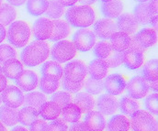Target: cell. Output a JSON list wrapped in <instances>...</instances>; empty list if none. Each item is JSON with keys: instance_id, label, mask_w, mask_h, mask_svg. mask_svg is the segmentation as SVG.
<instances>
[{"instance_id": "7dc6e473", "label": "cell", "mask_w": 158, "mask_h": 131, "mask_svg": "<svg viewBox=\"0 0 158 131\" xmlns=\"http://www.w3.org/2000/svg\"><path fill=\"white\" fill-rule=\"evenodd\" d=\"M47 129H48V124L42 119L35 120L30 126V131H47Z\"/></svg>"}, {"instance_id": "60d3db41", "label": "cell", "mask_w": 158, "mask_h": 131, "mask_svg": "<svg viewBox=\"0 0 158 131\" xmlns=\"http://www.w3.org/2000/svg\"><path fill=\"white\" fill-rule=\"evenodd\" d=\"M71 100L72 98H71L70 93L65 91L54 93L51 97V101L55 103L57 105H59L61 109L66 106L67 105H69L71 103Z\"/></svg>"}, {"instance_id": "5b68a950", "label": "cell", "mask_w": 158, "mask_h": 131, "mask_svg": "<svg viewBox=\"0 0 158 131\" xmlns=\"http://www.w3.org/2000/svg\"><path fill=\"white\" fill-rule=\"evenodd\" d=\"M51 54L54 62L64 63L72 60L76 56L77 50L73 42L69 41H60L52 46Z\"/></svg>"}, {"instance_id": "6125c7cd", "label": "cell", "mask_w": 158, "mask_h": 131, "mask_svg": "<svg viewBox=\"0 0 158 131\" xmlns=\"http://www.w3.org/2000/svg\"><path fill=\"white\" fill-rule=\"evenodd\" d=\"M137 2H140V3H146L147 1H150V0H135Z\"/></svg>"}, {"instance_id": "7c38bea8", "label": "cell", "mask_w": 158, "mask_h": 131, "mask_svg": "<svg viewBox=\"0 0 158 131\" xmlns=\"http://www.w3.org/2000/svg\"><path fill=\"white\" fill-rule=\"evenodd\" d=\"M83 124L88 131H103L106 127V119L100 112L90 111L85 116Z\"/></svg>"}, {"instance_id": "d4e9b609", "label": "cell", "mask_w": 158, "mask_h": 131, "mask_svg": "<svg viewBox=\"0 0 158 131\" xmlns=\"http://www.w3.org/2000/svg\"><path fill=\"white\" fill-rule=\"evenodd\" d=\"M0 122L7 127L17 125L19 123V112L16 108L6 105L0 106Z\"/></svg>"}, {"instance_id": "816d5d0a", "label": "cell", "mask_w": 158, "mask_h": 131, "mask_svg": "<svg viewBox=\"0 0 158 131\" xmlns=\"http://www.w3.org/2000/svg\"><path fill=\"white\" fill-rule=\"evenodd\" d=\"M6 86H7L6 77L2 73V74H0V93H2Z\"/></svg>"}, {"instance_id": "ba28073f", "label": "cell", "mask_w": 158, "mask_h": 131, "mask_svg": "<svg viewBox=\"0 0 158 131\" xmlns=\"http://www.w3.org/2000/svg\"><path fill=\"white\" fill-rule=\"evenodd\" d=\"M127 93L132 99H142L145 97L149 92V85L147 81L143 76L132 77L128 85H126Z\"/></svg>"}, {"instance_id": "f907efd6", "label": "cell", "mask_w": 158, "mask_h": 131, "mask_svg": "<svg viewBox=\"0 0 158 131\" xmlns=\"http://www.w3.org/2000/svg\"><path fill=\"white\" fill-rule=\"evenodd\" d=\"M148 4H149V7H150L151 11H152L153 15L157 16V0H151V2L148 3Z\"/></svg>"}, {"instance_id": "94428289", "label": "cell", "mask_w": 158, "mask_h": 131, "mask_svg": "<svg viewBox=\"0 0 158 131\" xmlns=\"http://www.w3.org/2000/svg\"><path fill=\"white\" fill-rule=\"evenodd\" d=\"M0 131H6V127L0 122Z\"/></svg>"}, {"instance_id": "f1b7e54d", "label": "cell", "mask_w": 158, "mask_h": 131, "mask_svg": "<svg viewBox=\"0 0 158 131\" xmlns=\"http://www.w3.org/2000/svg\"><path fill=\"white\" fill-rule=\"evenodd\" d=\"M81 114L82 113L78 107L74 103H70L69 105L62 108L60 116L64 122L74 124L78 122L81 117Z\"/></svg>"}, {"instance_id": "2e32d148", "label": "cell", "mask_w": 158, "mask_h": 131, "mask_svg": "<svg viewBox=\"0 0 158 131\" xmlns=\"http://www.w3.org/2000/svg\"><path fill=\"white\" fill-rule=\"evenodd\" d=\"M16 84L21 91L30 92L38 86V76L34 72L26 70L16 80Z\"/></svg>"}, {"instance_id": "6f0895ef", "label": "cell", "mask_w": 158, "mask_h": 131, "mask_svg": "<svg viewBox=\"0 0 158 131\" xmlns=\"http://www.w3.org/2000/svg\"><path fill=\"white\" fill-rule=\"evenodd\" d=\"M153 27H155L156 28H156H157V16H154L152 18H151V20H150V22H149Z\"/></svg>"}, {"instance_id": "e0dca14e", "label": "cell", "mask_w": 158, "mask_h": 131, "mask_svg": "<svg viewBox=\"0 0 158 131\" xmlns=\"http://www.w3.org/2000/svg\"><path fill=\"white\" fill-rule=\"evenodd\" d=\"M22 63L17 59H10L3 63L2 73L3 74L11 80H17L23 72Z\"/></svg>"}, {"instance_id": "ac0fdd59", "label": "cell", "mask_w": 158, "mask_h": 131, "mask_svg": "<svg viewBox=\"0 0 158 131\" xmlns=\"http://www.w3.org/2000/svg\"><path fill=\"white\" fill-rule=\"evenodd\" d=\"M116 26H117V30H118L120 32H124L129 35L135 32L138 27V23L134 18L133 15L125 13L118 17Z\"/></svg>"}, {"instance_id": "b9f144b4", "label": "cell", "mask_w": 158, "mask_h": 131, "mask_svg": "<svg viewBox=\"0 0 158 131\" xmlns=\"http://www.w3.org/2000/svg\"><path fill=\"white\" fill-rule=\"evenodd\" d=\"M16 50L8 44L0 45V62H5L10 59H16Z\"/></svg>"}, {"instance_id": "4fadbf2b", "label": "cell", "mask_w": 158, "mask_h": 131, "mask_svg": "<svg viewBox=\"0 0 158 131\" xmlns=\"http://www.w3.org/2000/svg\"><path fill=\"white\" fill-rule=\"evenodd\" d=\"M122 63L130 70L138 69L143 63V52L138 50L128 48L123 51Z\"/></svg>"}, {"instance_id": "4dcf8cb0", "label": "cell", "mask_w": 158, "mask_h": 131, "mask_svg": "<svg viewBox=\"0 0 158 131\" xmlns=\"http://www.w3.org/2000/svg\"><path fill=\"white\" fill-rule=\"evenodd\" d=\"M39 111L30 107L25 106L19 111V122L24 126H31L39 117Z\"/></svg>"}, {"instance_id": "ee69618b", "label": "cell", "mask_w": 158, "mask_h": 131, "mask_svg": "<svg viewBox=\"0 0 158 131\" xmlns=\"http://www.w3.org/2000/svg\"><path fill=\"white\" fill-rule=\"evenodd\" d=\"M122 56H123V52L116 51V50H112L105 61L108 64V67L116 68V67H118L119 65H121L122 64Z\"/></svg>"}, {"instance_id": "ab89813d", "label": "cell", "mask_w": 158, "mask_h": 131, "mask_svg": "<svg viewBox=\"0 0 158 131\" xmlns=\"http://www.w3.org/2000/svg\"><path fill=\"white\" fill-rule=\"evenodd\" d=\"M85 89L89 94H98L104 90V81L90 77L85 84Z\"/></svg>"}, {"instance_id": "11a10c76", "label": "cell", "mask_w": 158, "mask_h": 131, "mask_svg": "<svg viewBox=\"0 0 158 131\" xmlns=\"http://www.w3.org/2000/svg\"><path fill=\"white\" fill-rule=\"evenodd\" d=\"M6 29L3 25L0 24V43L5 40L6 38Z\"/></svg>"}, {"instance_id": "03108f58", "label": "cell", "mask_w": 158, "mask_h": 131, "mask_svg": "<svg viewBox=\"0 0 158 131\" xmlns=\"http://www.w3.org/2000/svg\"><path fill=\"white\" fill-rule=\"evenodd\" d=\"M1 103H2V99H1V94H0V105H1Z\"/></svg>"}, {"instance_id": "8fae6325", "label": "cell", "mask_w": 158, "mask_h": 131, "mask_svg": "<svg viewBox=\"0 0 158 131\" xmlns=\"http://www.w3.org/2000/svg\"><path fill=\"white\" fill-rule=\"evenodd\" d=\"M32 30L37 41L44 42L45 40H49L53 30L52 21L47 18H40L34 22Z\"/></svg>"}, {"instance_id": "f546056e", "label": "cell", "mask_w": 158, "mask_h": 131, "mask_svg": "<svg viewBox=\"0 0 158 131\" xmlns=\"http://www.w3.org/2000/svg\"><path fill=\"white\" fill-rule=\"evenodd\" d=\"M130 42H131V37L128 34L120 31L118 32L117 31L110 38V45L112 50L120 52H123L129 48Z\"/></svg>"}, {"instance_id": "836d02e7", "label": "cell", "mask_w": 158, "mask_h": 131, "mask_svg": "<svg viewBox=\"0 0 158 131\" xmlns=\"http://www.w3.org/2000/svg\"><path fill=\"white\" fill-rule=\"evenodd\" d=\"M118 108L124 115L131 117L136 111L140 110V105L134 99L129 96H124L118 103Z\"/></svg>"}, {"instance_id": "d6a6232c", "label": "cell", "mask_w": 158, "mask_h": 131, "mask_svg": "<svg viewBox=\"0 0 158 131\" xmlns=\"http://www.w3.org/2000/svg\"><path fill=\"white\" fill-rule=\"evenodd\" d=\"M45 102H46V96L40 92L28 93L24 97V103L26 104V106L32 107L38 111Z\"/></svg>"}, {"instance_id": "db71d44e", "label": "cell", "mask_w": 158, "mask_h": 131, "mask_svg": "<svg viewBox=\"0 0 158 131\" xmlns=\"http://www.w3.org/2000/svg\"><path fill=\"white\" fill-rule=\"evenodd\" d=\"M64 6H72L76 3L78 2V0H58Z\"/></svg>"}, {"instance_id": "1f68e13d", "label": "cell", "mask_w": 158, "mask_h": 131, "mask_svg": "<svg viewBox=\"0 0 158 131\" xmlns=\"http://www.w3.org/2000/svg\"><path fill=\"white\" fill-rule=\"evenodd\" d=\"M17 17L16 9L9 4H3L0 6V24L3 26L10 25L14 22Z\"/></svg>"}, {"instance_id": "f5cc1de1", "label": "cell", "mask_w": 158, "mask_h": 131, "mask_svg": "<svg viewBox=\"0 0 158 131\" xmlns=\"http://www.w3.org/2000/svg\"><path fill=\"white\" fill-rule=\"evenodd\" d=\"M6 1L9 3V5L13 6H20L27 2V0H6Z\"/></svg>"}, {"instance_id": "c3c4849f", "label": "cell", "mask_w": 158, "mask_h": 131, "mask_svg": "<svg viewBox=\"0 0 158 131\" xmlns=\"http://www.w3.org/2000/svg\"><path fill=\"white\" fill-rule=\"evenodd\" d=\"M129 48L130 49H134V50H141V51H143V48L141 46V44L139 43L138 42H137V40L134 38V37H132V38H131V42H130V45H129Z\"/></svg>"}, {"instance_id": "44dd1931", "label": "cell", "mask_w": 158, "mask_h": 131, "mask_svg": "<svg viewBox=\"0 0 158 131\" xmlns=\"http://www.w3.org/2000/svg\"><path fill=\"white\" fill-rule=\"evenodd\" d=\"M134 38L143 49L152 47L157 42V33L155 29H143L134 36Z\"/></svg>"}, {"instance_id": "d590c367", "label": "cell", "mask_w": 158, "mask_h": 131, "mask_svg": "<svg viewBox=\"0 0 158 131\" xmlns=\"http://www.w3.org/2000/svg\"><path fill=\"white\" fill-rule=\"evenodd\" d=\"M157 59H153V60L149 61V62L145 64V66L143 67V77L147 82L157 81Z\"/></svg>"}, {"instance_id": "d6986e66", "label": "cell", "mask_w": 158, "mask_h": 131, "mask_svg": "<svg viewBox=\"0 0 158 131\" xmlns=\"http://www.w3.org/2000/svg\"><path fill=\"white\" fill-rule=\"evenodd\" d=\"M102 15L108 18H116L123 11V4L120 0H110L103 2L100 6Z\"/></svg>"}, {"instance_id": "680465c9", "label": "cell", "mask_w": 158, "mask_h": 131, "mask_svg": "<svg viewBox=\"0 0 158 131\" xmlns=\"http://www.w3.org/2000/svg\"><path fill=\"white\" fill-rule=\"evenodd\" d=\"M81 4H83L84 6H88V5H91L93 4L96 0H78Z\"/></svg>"}, {"instance_id": "e575fe53", "label": "cell", "mask_w": 158, "mask_h": 131, "mask_svg": "<svg viewBox=\"0 0 158 131\" xmlns=\"http://www.w3.org/2000/svg\"><path fill=\"white\" fill-rule=\"evenodd\" d=\"M49 0H27V10L31 16L38 17L45 13Z\"/></svg>"}, {"instance_id": "681fc988", "label": "cell", "mask_w": 158, "mask_h": 131, "mask_svg": "<svg viewBox=\"0 0 158 131\" xmlns=\"http://www.w3.org/2000/svg\"><path fill=\"white\" fill-rule=\"evenodd\" d=\"M68 131H88L86 129V128L85 127V125L83 123H80V122H77V123H74L71 128L69 129Z\"/></svg>"}, {"instance_id": "603a6c76", "label": "cell", "mask_w": 158, "mask_h": 131, "mask_svg": "<svg viewBox=\"0 0 158 131\" xmlns=\"http://www.w3.org/2000/svg\"><path fill=\"white\" fill-rule=\"evenodd\" d=\"M74 104L80 109L81 113H88L93 110L95 100L93 96L87 93H78L74 98Z\"/></svg>"}, {"instance_id": "83f0119b", "label": "cell", "mask_w": 158, "mask_h": 131, "mask_svg": "<svg viewBox=\"0 0 158 131\" xmlns=\"http://www.w3.org/2000/svg\"><path fill=\"white\" fill-rule=\"evenodd\" d=\"M53 30L52 34L50 37V41L52 42H60L65 39L70 33V28L68 24L63 20H53Z\"/></svg>"}, {"instance_id": "7402d4cb", "label": "cell", "mask_w": 158, "mask_h": 131, "mask_svg": "<svg viewBox=\"0 0 158 131\" xmlns=\"http://www.w3.org/2000/svg\"><path fill=\"white\" fill-rule=\"evenodd\" d=\"M61 108L59 105H57L55 103L50 101L45 102L40 108L39 115L45 120H55L58 119V117L61 115Z\"/></svg>"}, {"instance_id": "7a4b0ae2", "label": "cell", "mask_w": 158, "mask_h": 131, "mask_svg": "<svg viewBox=\"0 0 158 131\" xmlns=\"http://www.w3.org/2000/svg\"><path fill=\"white\" fill-rule=\"evenodd\" d=\"M65 18L72 27L86 29L95 22L96 16L89 6H75L67 10Z\"/></svg>"}, {"instance_id": "52a82bcc", "label": "cell", "mask_w": 158, "mask_h": 131, "mask_svg": "<svg viewBox=\"0 0 158 131\" xmlns=\"http://www.w3.org/2000/svg\"><path fill=\"white\" fill-rule=\"evenodd\" d=\"M86 73H87V67L81 61H72L68 62L65 65L63 73V74L64 75V78L73 83L84 82Z\"/></svg>"}, {"instance_id": "30bf717a", "label": "cell", "mask_w": 158, "mask_h": 131, "mask_svg": "<svg viewBox=\"0 0 158 131\" xmlns=\"http://www.w3.org/2000/svg\"><path fill=\"white\" fill-rule=\"evenodd\" d=\"M117 32L116 23L110 18L99 19L94 25V33L99 39L110 40Z\"/></svg>"}, {"instance_id": "7bdbcfd3", "label": "cell", "mask_w": 158, "mask_h": 131, "mask_svg": "<svg viewBox=\"0 0 158 131\" xmlns=\"http://www.w3.org/2000/svg\"><path fill=\"white\" fill-rule=\"evenodd\" d=\"M158 94L156 93H152L150 95H148L145 100H144V107L146 109V111L148 113H150L151 115H157L158 114Z\"/></svg>"}, {"instance_id": "9a60e30c", "label": "cell", "mask_w": 158, "mask_h": 131, "mask_svg": "<svg viewBox=\"0 0 158 131\" xmlns=\"http://www.w3.org/2000/svg\"><path fill=\"white\" fill-rule=\"evenodd\" d=\"M126 88V82L119 74H111L104 80V89L109 94L118 95Z\"/></svg>"}, {"instance_id": "9f6ffc18", "label": "cell", "mask_w": 158, "mask_h": 131, "mask_svg": "<svg viewBox=\"0 0 158 131\" xmlns=\"http://www.w3.org/2000/svg\"><path fill=\"white\" fill-rule=\"evenodd\" d=\"M148 85H149V89H152L156 92H157L158 90V83L157 81H152V82H147Z\"/></svg>"}, {"instance_id": "91938a15", "label": "cell", "mask_w": 158, "mask_h": 131, "mask_svg": "<svg viewBox=\"0 0 158 131\" xmlns=\"http://www.w3.org/2000/svg\"><path fill=\"white\" fill-rule=\"evenodd\" d=\"M11 131H28V129H25V128H23V127L17 126V127L13 128Z\"/></svg>"}, {"instance_id": "277c9868", "label": "cell", "mask_w": 158, "mask_h": 131, "mask_svg": "<svg viewBox=\"0 0 158 131\" xmlns=\"http://www.w3.org/2000/svg\"><path fill=\"white\" fill-rule=\"evenodd\" d=\"M133 131H157V123L153 116L145 110H138L131 116Z\"/></svg>"}, {"instance_id": "5bb4252c", "label": "cell", "mask_w": 158, "mask_h": 131, "mask_svg": "<svg viewBox=\"0 0 158 131\" xmlns=\"http://www.w3.org/2000/svg\"><path fill=\"white\" fill-rule=\"evenodd\" d=\"M98 109L99 110L98 112H100L102 115H113L118 109V100L111 94H101L98 99Z\"/></svg>"}, {"instance_id": "8992f818", "label": "cell", "mask_w": 158, "mask_h": 131, "mask_svg": "<svg viewBox=\"0 0 158 131\" xmlns=\"http://www.w3.org/2000/svg\"><path fill=\"white\" fill-rule=\"evenodd\" d=\"M97 36L94 31L86 29L77 30L73 36V44L77 50L85 52L91 50L96 44Z\"/></svg>"}, {"instance_id": "484cf974", "label": "cell", "mask_w": 158, "mask_h": 131, "mask_svg": "<svg viewBox=\"0 0 158 131\" xmlns=\"http://www.w3.org/2000/svg\"><path fill=\"white\" fill-rule=\"evenodd\" d=\"M63 73L64 68L62 67V65L54 61L47 62L41 67V74L45 77L60 80L63 76Z\"/></svg>"}, {"instance_id": "f6af8a7d", "label": "cell", "mask_w": 158, "mask_h": 131, "mask_svg": "<svg viewBox=\"0 0 158 131\" xmlns=\"http://www.w3.org/2000/svg\"><path fill=\"white\" fill-rule=\"evenodd\" d=\"M83 86H84V82L73 83L65 80L64 78L63 80V87L65 91H67V93H78Z\"/></svg>"}, {"instance_id": "f35d334b", "label": "cell", "mask_w": 158, "mask_h": 131, "mask_svg": "<svg viewBox=\"0 0 158 131\" xmlns=\"http://www.w3.org/2000/svg\"><path fill=\"white\" fill-rule=\"evenodd\" d=\"M112 48L110 42H99L98 43L95 44L94 47V56L97 59H106L110 53L111 52Z\"/></svg>"}, {"instance_id": "3957f363", "label": "cell", "mask_w": 158, "mask_h": 131, "mask_svg": "<svg viewBox=\"0 0 158 131\" xmlns=\"http://www.w3.org/2000/svg\"><path fill=\"white\" fill-rule=\"evenodd\" d=\"M31 37V29L29 25L21 20L14 21L10 24L7 30V41L17 48H22Z\"/></svg>"}, {"instance_id": "8d00e7d4", "label": "cell", "mask_w": 158, "mask_h": 131, "mask_svg": "<svg viewBox=\"0 0 158 131\" xmlns=\"http://www.w3.org/2000/svg\"><path fill=\"white\" fill-rule=\"evenodd\" d=\"M64 6L58 0H50L49 1V6L45 11L46 17H48L50 18L58 19L64 15Z\"/></svg>"}, {"instance_id": "74e56055", "label": "cell", "mask_w": 158, "mask_h": 131, "mask_svg": "<svg viewBox=\"0 0 158 131\" xmlns=\"http://www.w3.org/2000/svg\"><path fill=\"white\" fill-rule=\"evenodd\" d=\"M59 87V80L42 76L40 81V89L42 93L50 94L54 93Z\"/></svg>"}, {"instance_id": "be15d7a7", "label": "cell", "mask_w": 158, "mask_h": 131, "mask_svg": "<svg viewBox=\"0 0 158 131\" xmlns=\"http://www.w3.org/2000/svg\"><path fill=\"white\" fill-rule=\"evenodd\" d=\"M3 73H2V66L0 65V74H2Z\"/></svg>"}, {"instance_id": "9c48e42d", "label": "cell", "mask_w": 158, "mask_h": 131, "mask_svg": "<svg viewBox=\"0 0 158 131\" xmlns=\"http://www.w3.org/2000/svg\"><path fill=\"white\" fill-rule=\"evenodd\" d=\"M24 97L23 92L15 85L6 86L1 94V99L5 105L12 108H18L23 105Z\"/></svg>"}, {"instance_id": "ffe728a7", "label": "cell", "mask_w": 158, "mask_h": 131, "mask_svg": "<svg viewBox=\"0 0 158 131\" xmlns=\"http://www.w3.org/2000/svg\"><path fill=\"white\" fill-rule=\"evenodd\" d=\"M108 70H109V67L105 60L95 59L89 63L87 72L89 73L91 78H94L97 80H102L107 75Z\"/></svg>"}, {"instance_id": "cb8c5ba5", "label": "cell", "mask_w": 158, "mask_h": 131, "mask_svg": "<svg viewBox=\"0 0 158 131\" xmlns=\"http://www.w3.org/2000/svg\"><path fill=\"white\" fill-rule=\"evenodd\" d=\"M133 17L136 19L137 23L140 24H149L151 18L154 17L148 3H140L138 4L133 10Z\"/></svg>"}, {"instance_id": "bcb514c9", "label": "cell", "mask_w": 158, "mask_h": 131, "mask_svg": "<svg viewBox=\"0 0 158 131\" xmlns=\"http://www.w3.org/2000/svg\"><path fill=\"white\" fill-rule=\"evenodd\" d=\"M47 131H68V127L64 120L55 119L48 124Z\"/></svg>"}, {"instance_id": "6da1fadb", "label": "cell", "mask_w": 158, "mask_h": 131, "mask_svg": "<svg viewBox=\"0 0 158 131\" xmlns=\"http://www.w3.org/2000/svg\"><path fill=\"white\" fill-rule=\"evenodd\" d=\"M49 45L42 41H35L26 46L20 54L22 62L29 67H35L49 57Z\"/></svg>"}, {"instance_id": "4316f807", "label": "cell", "mask_w": 158, "mask_h": 131, "mask_svg": "<svg viewBox=\"0 0 158 131\" xmlns=\"http://www.w3.org/2000/svg\"><path fill=\"white\" fill-rule=\"evenodd\" d=\"M106 125L107 131H129L131 128L130 120L123 115L113 116Z\"/></svg>"}, {"instance_id": "e7e4bbea", "label": "cell", "mask_w": 158, "mask_h": 131, "mask_svg": "<svg viewBox=\"0 0 158 131\" xmlns=\"http://www.w3.org/2000/svg\"><path fill=\"white\" fill-rule=\"evenodd\" d=\"M102 2H108V1H110V0H101Z\"/></svg>"}, {"instance_id": "003e7915", "label": "cell", "mask_w": 158, "mask_h": 131, "mask_svg": "<svg viewBox=\"0 0 158 131\" xmlns=\"http://www.w3.org/2000/svg\"><path fill=\"white\" fill-rule=\"evenodd\" d=\"M2 1H3V0H0V6L2 5Z\"/></svg>"}]
</instances>
